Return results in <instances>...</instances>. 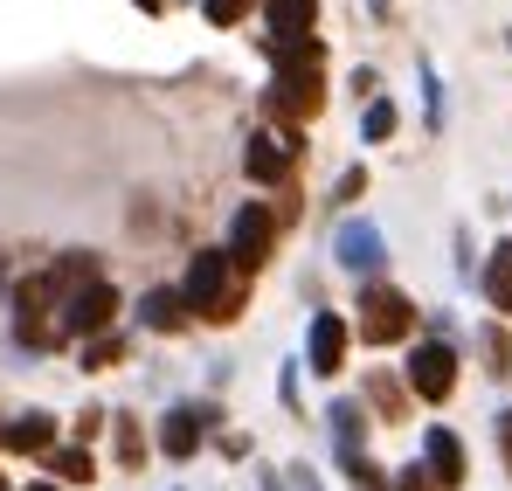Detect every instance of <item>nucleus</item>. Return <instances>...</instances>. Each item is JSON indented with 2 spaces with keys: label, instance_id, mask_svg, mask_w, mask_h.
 <instances>
[{
  "label": "nucleus",
  "instance_id": "obj_11",
  "mask_svg": "<svg viewBox=\"0 0 512 491\" xmlns=\"http://www.w3.org/2000/svg\"><path fill=\"white\" fill-rule=\"evenodd\" d=\"M305 367L312 374H340L346 367V319L340 312H312V332H305Z\"/></svg>",
  "mask_w": 512,
  "mask_h": 491
},
{
  "label": "nucleus",
  "instance_id": "obj_21",
  "mask_svg": "<svg viewBox=\"0 0 512 491\" xmlns=\"http://www.w3.org/2000/svg\"><path fill=\"white\" fill-rule=\"evenodd\" d=\"M360 139H367V146L395 139V104H388V97H374V104H367V118H360Z\"/></svg>",
  "mask_w": 512,
  "mask_h": 491
},
{
  "label": "nucleus",
  "instance_id": "obj_22",
  "mask_svg": "<svg viewBox=\"0 0 512 491\" xmlns=\"http://www.w3.org/2000/svg\"><path fill=\"white\" fill-rule=\"evenodd\" d=\"M263 491H326L312 478V464H284V471H263Z\"/></svg>",
  "mask_w": 512,
  "mask_h": 491
},
{
  "label": "nucleus",
  "instance_id": "obj_7",
  "mask_svg": "<svg viewBox=\"0 0 512 491\" xmlns=\"http://www.w3.org/2000/svg\"><path fill=\"white\" fill-rule=\"evenodd\" d=\"M409 395H423V402H450L457 395V346L450 339H423L416 353H409Z\"/></svg>",
  "mask_w": 512,
  "mask_h": 491
},
{
  "label": "nucleus",
  "instance_id": "obj_15",
  "mask_svg": "<svg viewBox=\"0 0 512 491\" xmlns=\"http://www.w3.org/2000/svg\"><path fill=\"white\" fill-rule=\"evenodd\" d=\"M0 450H35V457H49V450H56V415H42V409L14 415V422L0 429Z\"/></svg>",
  "mask_w": 512,
  "mask_h": 491
},
{
  "label": "nucleus",
  "instance_id": "obj_9",
  "mask_svg": "<svg viewBox=\"0 0 512 491\" xmlns=\"http://www.w3.org/2000/svg\"><path fill=\"white\" fill-rule=\"evenodd\" d=\"M333 263L374 284V270L388 263V243H381V229H374V222H340V236H333Z\"/></svg>",
  "mask_w": 512,
  "mask_h": 491
},
{
  "label": "nucleus",
  "instance_id": "obj_20",
  "mask_svg": "<svg viewBox=\"0 0 512 491\" xmlns=\"http://www.w3.org/2000/svg\"><path fill=\"white\" fill-rule=\"evenodd\" d=\"M478 353H485V374H492V381H506V374H512V339L499 326L478 332Z\"/></svg>",
  "mask_w": 512,
  "mask_h": 491
},
{
  "label": "nucleus",
  "instance_id": "obj_31",
  "mask_svg": "<svg viewBox=\"0 0 512 491\" xmlns=\"http://www.w3.org/2000/svg\"><path fill=\"white\" fill-rule=\"evenodd\" d=\"M0 298H7V263H0Z\"/></svg>",
  "mask_w": 512,
  "mask_h": 491
},
{
  "label": "nucleus",
  "instance_id": "obj_18",
  "mask_svg": "<svg viewBox=\"0 0 512 491\" xmlns=\"http://www.w3.org/2000/svg\"><path fill=\"white\" fill-rule=\"evenodd\" d=\"M42 464H49V478H63V485H90V478H97V464H90L84 443H56Z\"/></svg>",
  "mask_w": 512,
  "mask_h": 491
},
{
  "label": "nucleus",
  "instance_id": "obj_12",
  "mask_svg": "<svg viewBox=\"0 0 512 491\" xmlns=\"http://www.w3.org/2000/svg\"><path fill=\"white\" fill-rule=\"evenodd\" d=\"M208 415H215L208 402H173V409H167V422H160V450H167L173 464L201 450V436H208Z\"/></svg>",
  "mask_w": 512,
  "mask_h": 491
},
{
  "label": "nucleus",
  "instance_id": "obj_26",
  "mask_svg": "<svg viewBox=\"0 0 512 491\" xmlns=\"http://www.w3.org/2000/svg\"><path fill=\"white\" fill-rule=\"evenodd\" d=\"M388 491H436V478H429L423 464H409V471H395V478H388Z\"/></svg>",
  "mask_w": 512,
  "mask_h": 491
},
{
  "label": "nucleus",
  "instance_id": "obj_19",
  "mask_svg": "<svg viewBox=\"0 0 512 491\" xmlns=\"http://www.w3.org/2000/svg\"><path fill=\"white\" fill-rule=\"evenodd\" d=\"M111 436H118V464L139 471V464H146V436H139V422H132V415H111Z\"/></svg>",
  "mask_w": 512,
  "mask_h": 491
},
{
  "label": "nucleus",
  "instance_id": "obj_13",
  "mask_svg": "<svg viewBox=\"0 0 512 491\" xmlns=\"http://www.w3.org/2000/svg\"><path fill=\"white\" fill-rule=\"evenodd\" d=\"M326 429H333V450H340V464H367V409L360 402H333L326 409Z\"/></svg>",
  "mask_w": 512,
  "mask_h": 491
},
{
  "label": "nucleus",
  "instance_id": "obj_29",
  "mask_svg": "<svg viewBox=\"0 0 512 491\" xmlns=\"http://www.w3.org/2000/svg\"><path fill=\"white\" fill-rule=\"evenodd\" d=\"M97 429H104V415H97V409H84V415H77V443H90Z\"/></svg>",
  "mask_w": 512,
  "mask_h": 491
},
{
  "label": "nucleus",
  "instance_id": "obj_14",
  "mask_svg": "<svg viewBox=\"0 0 512 491\" xmlns=\"http://www.w3.org/2000/svg\"><path fill=\"white\" fill-rule=\"evenodd\" d=\"M263 21H270V42H312L319 0H263Z\"/></svg>",
  "mask_w": 512,
  "mask_h": 491
},
{
  "label": "nucleus",
  "instance_id": "obj_28",
  "mask_svg": "<svg viewBox=\"0 0 512 491\" xmlns=\"http://www.w3.org/2000/svg\"><path fill=\"white\" fill-rule=\"evenodd\" d=\"M353 194H367V173H360V166H346V173H340V187H333V201H353Z\"/></svg>",
  "mask_w": 512,
  "mask_h": 491
},
{
  "label": "nucleus",
  "instance_id": "obj_30",
  "mask_svg": "<svg viewBox=\"0 0 512 491\" xmlns=\"http://www.w3.org/2000/svg\"><path fill=\"white\" fill-rule=\"evenodd\" d=\"M132 7H139V14H167V0H132Z\"/></svg>",
  "mask_w": 512,
  "mask_h": 491
},
{
  "label": "nucleus",
  "instance_id": "obj_8",
  "mask_svg": "<svg viewBox=\"0 0 512 491\" xmlns=\"http://www.w3.org/2000/svg\"><path fill=\"white\" fill-rule=\"evenodd\" d=\"M298 132H256L250 153H243V166H250L256 187H277V180H291V166H298Z\"/></svg>",
  "mask_w": 512,
  "mask_h": 491
},
{
  "label": "nucleus",
  "instance_id": "obj_6",
  "mask_svg": "<svg viewBox=\"0 0 512 491\" xmlns=\"http://www.w3.org/2000/svg\"><path fill=\"white\" fill-rule=\"evenodd\" d=\"M56 298H63V291H56L49 270H35V277L14 284V305H7V312H14V339H21V346H56V332H49V319H56L49 305H56Z\"/></svg>",
  "mask_w": 512,
  "mask_h": 491
},
{
  "label": "nucleus",
  "instance_id": "obj_32",
  "mask_svg": "<svg viewBox=\"0 0 512 491\" xmlns=\"http://www.w3.org/2000/svg\"><path fill=\"white\" fill-rule=\"evenodd\" d=\"M28 491H63V485H28Z\"/></svg>",
  "mask_w": 512,
  "mask_h": 491
},
{
  "label": "nucleus",
  "instance_id": "obj_4",
  "mask_svg": "<svg viewBox=\"0 0 512 491\" xmlns=\"http://www.w3.org/2000/svg\"><path fill=\"white\" fill-rule=\"evenodd\" d=\"M118 319V284L111 277H97L84 291H70L63 298V319H56V339H104Z\"/></svg>",
  "mask_w": 512,
  "mask_h": 491
},
{
  "label": "nucleus",
  "instance_id": "obj_23",
  "mask_svg": "<svg viewBox=\"0 0 512 491\" xmlns=\"http://www.w3.org/2000/svg\"><path fill=\"white\" fill-rule=\"evenodd\" d=\"M367 402L388 415V422H402V402H409V395H402V388H395L388 374H374V381H367Z\"/></svg>",
  "mask_w": 512,
  "mask_h": 491
},
{
  "label": "nucleus",
  "instance_id": "obj_3",
  "mask_svg": "<svg viewBox=\"0 0 512 491\" xmlns=\"http://www.w3.org/2000/svg\"><path fill=\"white\" fill-rule=\"evenodd\" d=\"M416 332V305L395 284H360V339L367 346H395Z\"/></svg>",
  "mask_w": 512,
  "mask_h": 491
},
{
  "label": "nucleus",
  "instance_id": "obj_10",
  "mask_svg": "<svg viewBox=\"0 0 512 491\" xmlns=\"http://www.w3.org/2000/svg\"><path fill=\"white\" fill-rule=\"evenodd\" d=\"M423 471L436 478V491H457L471 478V464H464V443H457V429H423Z\"/></svg>",
  "mask_w": 512,
  "mask_h": 491
},
{
  "label": "nucleus",
  "instance_id": "obj_25",
  "mask_svg": "<svg viewBox=\"0 0 512 491\" xmlns=\"http://www.w3.org/2000/svg\"><path fill=\"white\" fill-rule=\"evenodd\" d=\"M250 7H256V0H201V14H208L215 28H236V21H243Z\"/></svg>",
  "mask_w": 512,
  "mask_h": 491
},
{
  "label": "nucleus",
  "instance_id": "obj_24",
  "mask_svg": "<svg viewBox=\"0 0 512 491\" xmlns=\"http://www.w3.org/2000/svg\"><path fill=\"white\" fill-rule=\"evenodd\" d=\"M118 353H125V339L104 332V339H90V346H84V367H90V374H104V367H118Z\"/></svg>",
  "mask_w": 512,
  "mask_h": 491
},
{
  "label": "nucleus",
  "instance_id": "obj_17",
  "mask_svg": "<svg viewBox=\"0 0 512 491\" xmlns=\"http://www.w3.org/2000/svg\"><path fill=\"white\" fill-rule=\"evenodd\" d=\"M485 298H492L499 319H512V243H499L485 256Z\"/></svg>",
  "mask_w": 512,
  "mask_h": 491
},
{
  "label": "nucleus",
  "instance_id": "obj_33",
  "mask_svg": "<svg viewBox=\"0 0 512 491\" xmlns=\"http://www.w3.org/2000/svg\"><path fill=\"white\" fill-rule=\"evenodd\" d=\"M0 491H7V485H0Z\"/></svg>",
  "mask_w": 512,
  "mask_h": 491
},
{
  "label": "nucleus",
  "instance_id": "obj_16",
  "mask_svg": "<svg viewBox=\"0 0 512 491\" xmlns=\"http://www.w3.org/2000/svg\"><path fill=\"white\" fill-rule=\"evenodd\" d=\"M139 326H146V332H180V326H187V298H180V284H153V291L139 298Z\"/></svg>",
  "mask_w": 512,
  "mask_h": 491
},
{
  "label": "nucleus",
  "instance_id": "obj_5",
  "mask_svg": "<svg viewBox=\"0 0 512 491\" xmlns=\"http://www.w3.org/2000/svg\"><path fill=\"white\" fill-rule=\"evenodd\" d=\"M277 208L270 201H243L236 215H229V256L243 263V270H263L270 256H277Z\"/></svg>",
  "mask_w": 512,
  "mask_h": 491
},
{
  "label": "nucleus",
  "instance_id": "obj_2",
  "mask_svg": "<svg viewBox=\"0 0 512 491\" xmlns=\"http://www.w3.org/2000/svg\"><path fill=\"white\" fill-rule=\"evenodd\" d=\"M180 298H187V319L229 326V319H243V305H250V270H243L229 249H194V263H187V277H180Z\"/></svg>",
  "mask_w": 512,
  "mask_h": 491
},
{
  "label": "nucleus",
  "instance_id": "obj_27",
  "mask_svg": "<svg viewBox=\"0 0 512 491\" xmlns=\"http://www.w3.org/2000/svg\"><path fill=\"white\" fill-rule=\"evenodd\" d=\"M492 436H499V457H506V478H512V409L492 415Z\"/></svg>",
  "mask_w": 512,
  "mask_h": 491
},
{
  "label": "nucleus",
  "instance_id": "obj_1",
  "mask_svg": "<svg viewBox=\"0 0 512 491\" xmlns=\"http://www.w3.org/2000/svg\"><path fill=\"white\" fill-rule=\"evenodd\" d=\"M270 63H277V77H270V118H284V125H305V118H319L326 111V42L312 35V42H270Z\"/></svg>",
  "mask_w": 512,
  "mask_h": 491
}]
</instances>
